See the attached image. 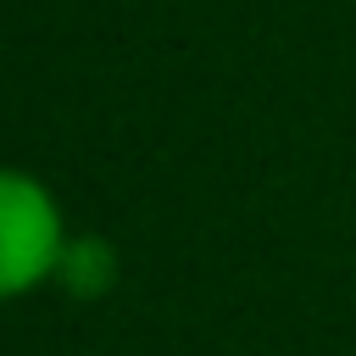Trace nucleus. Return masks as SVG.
<instances>
[{"instance_id":"2","label":"nucleus","mask_w":356,"mask_h":356,"mask_svg":"<svg viewBox=\"0 0 356 356\" xmlns=\"http://www.w3.org/2000/svg\"><path fill=\"white\" fill-rule=\"evenodd\" d=\"M117 278H122V256L106 234H67V250L56 261V284L72 300H100L117 289Z\"/></svg>"},{"instance_id":"1","label":"nucleus","mask_w":356,"mask_h":356,"mask_svg":"<svg viewBox=\"0 0 356 356\" xmlns=\"http://www.w3.org/2000/svg\"><path fill=\"white\" fill-rule=\"evenodd\" d=\"M67 250L61 200L28 167H0V300H17L56 278Z\"/></svg>"}]
</instances>
